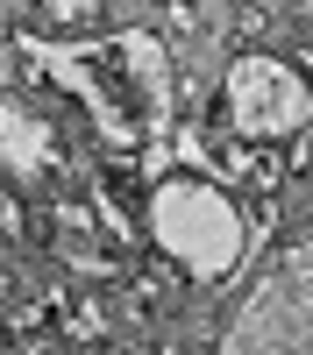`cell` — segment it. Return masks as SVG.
Returning a JSON list of instances; mask_svg holds the SVG:
<instances>
[{
	"mask_svg": "<svg viewBox=\"0 0 313 355\" xmlns=\"http://www.w3.org/2000/svg\"><path fill=\"white\" fill-rule=\"evenodd\" d=\"M157 234L192 263V270H221V263L235 256V220H228V206L214 192H199V185L157 192Z\"/></svg>",
	"mask_w": 313,
	"mask_h": 355,
	"instance_id": "6da1fadb",
	"label": "cell"
},
{
	"mask_svg": "<svg viewBox=\"0 0 313 355\" xmlns=\"http://www.w3.org/2000/svg\"><path fill=\"white\" fill-rule=\"evenodd\" d=\"M235 121L249 135H278V128H292L299 114H306V93H299V78L285 71V64H264V57H249V64L235 71Z\"/></svg>",
	"mask_w": 313,
	"mask_h": 355,
	"instance_id": "7a4b0ae2",
	"label": "cell"
},
{
	"mask_svg": "<svg viewBox=\"0 0 313 355\" xmlns=\"http://www.w3.org/2000/svg\"><path fill=\"white\" fill-rule=\"evenodd\" d=\"M50 8L65 15V21H85V15H93V0H50Z\"/></svg>",
	"mask_w": 313,
	"mask_h": 355,
	"instance_id": "3957f363",
	"label": "cell"
}]
</instances>
